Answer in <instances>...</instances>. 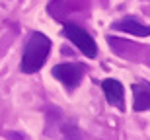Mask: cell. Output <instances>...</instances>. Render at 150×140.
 Masks as SVG:
<instances>
[{
	"instance_id": "6da1fadb",
	"label": "cell",
	"mask_w": 150,
	"mask_h": 140,
	"mask_svg": "<svg viewBox=\"0 0 150 140\" xmlns=\"http://www.w3.org/2000/svg\"><path fill=\"white\" fill-rule=\"evenodd\" d=\"M51 47H53V43L47 35L41 33V31H33L31 37L28 39V43H25L22 62H20V70L23 74L39 72L43 68V64L47 62V58H49Z\"/></svg>"
},
{
	"instance_id": "8992f818",
	"label": "cell",
	"mask_w": 150,
	"mask_h": 140,
	"mask_svg": "<svg viewBox=\"0 0 150 140\" xmlns=\"http://www.w3.org/2000/svg\"><path fill=\"white\" fill-rule=\"evenodd\" d=\"M133 94H134V101H133L134 111H148L150 109V84L148 82L134 84Z\"/></svg>"
},
{
	"instance_id": "277c9868",
	"label": "cell",
	"mask_w": 150,
	"mask_h": 140,
	"mask_svg": "<svg viewBox=\"0 0 150 140\" xmlns=\"http://www.w3.org/2000/svg\"><path fill=\"white\" fill-rule=\"evenodd\" d=\"M100 86L103 90V94H105L107 103L117 107L119 111H125V88H123L121 82L115 78H105Z\"/></svg>"
},
{
	"instance_id": "5b68a950",
	"label": "cell",
	"mask_w": 150,
	"mask_h": 140,
	"mask_svg": "<svg viewBox=\"0 0 150 140\" xmlns=\"http://www.w3.org/2000/svg\"><path fill=\"white\" fill-rule=\"evenodd\" d=\"M111 29L125 31V33H131V35H134V37H150V25L140 23L139 20H134V18H123V20L113 23Z\"/></svg>"
},
{
	"instance_id": "7a4b0ae2",
	"label": "cell",
	"mask_w": 150,
	"mask_h": 140,
	"mask_svg": "<svg viewBox=\"0 0 150 140\" xmlns=\"http://www.w3.org/2000/svg\"><path fill=\"white\" fill-rule=\"evenodd\" d=\"M62 31L68 37V41L74 43L88 58H96L98 56V45H96L94 37L84 27H80V25H76L72 22H62Z\"/></svg>"
},
{
	"instance_id": "3957f363",
	"label": "cell",
	"mask_w": 150,
	"mask_h": 140,
	"mask_svg": "<svg viewBox=\"0 0 150 140\" xmlns=\"http://www.w3.org/2000/svg\"><path fill=\"white\" fill-rule=\"evenodd\" d=\"M51 74H53V78L59 80L68 91H72V90H76L78 84L82 82L84 74H86V66L80 64V62H61V64L53 66Z\"/></svg>"
}]
</instances>
